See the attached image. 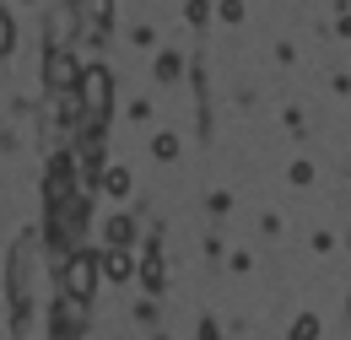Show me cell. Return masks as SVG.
<instances>
[{
    "label": "cell",
    "mask_w": 351,
    "mask_h": 340,
    "mask_svg": "<svg viewBox=\"0 0 351 340\" xmlns=\"http://www.w3.org/2000/svg\"><path fill=\"white\" fill-rule=\"evenodd\" d=\"M108 276L125 281V276H130V259H125V254H108Z\"/></svg>",
    "instance_id": "6"
},
{
    "label": "cell",
    "mask_w": 351,
    "mask_h": 340,
    "mask_svg": "<svg viewBox=\"0 0 351 340\" xmlns=\"http://www.w3.org/2000/svg\"><path fill=\"white\" fill-rule=\"evenodd\" d=\"M92 287H97V254H71L65 259V292L76 302H87Z\"/></svg>",
    "instance_id": "2"
},
{
    "label": "cell",
    "mask_w": 351,
    "mask_h": 340,
    "mask_svg": "<svg viewBox=\"0 0 351 340\" xmlns=\"http://www.w3.org/2000/svg\"><path fill=\"white\" fill-rule=\"evenodd\" d=\"M108 238H114V243H125V238H130V221H125V216H114V221H108Z\"/></svg>",
    "instance_id": "8"
},
{
    "label": "cell",
    "mask_w": 351,
    "mask_h": 340,
    "mask_svg": "<svg viewBox=\"0 0 351 340\" xmlns=\"http://www.w3.org/2000/svg\"><path fill=\"white\" fill-rule=\"evenodd\" d=\"M11 43H16V27H11V16L0 11V54H11Z\"/></svg>",
    "instance_id": "4"
},
{
    "label": "cell",
    "mask_w": 351,
    "mask_h": 340,
    "mask_svg": "<svg viewBox=\"0 0 351 340\" xmlns=\"http://www.w3.org/2000/svg\"><path fill=\"white\" fill-rule=\"evenodd\" d=\"M44 76H49V86H76V82H82V71H76V60H71L65 49H49Z\"/></svg>",
    "instance_id": "3"
},
{
    "label": "cell",
    "mask_w": 351,
    "mask_h": 340,
    "mask_svg": "<svg viewBox=\"0 0 351 340\" xmlns=\"http://www.w3.org/2000/svg\"><path fill=\"white\" fill-rule=\"evenodd\" d=\"M82 16H92V22H103V16H108V0H82Z\"/></svg>",
    "instance_id": "7"
},
{
    "label": "cell",
    "mask_w": 351,
    "mask_h": 340,
    "mask_svg": "<svg viewBox=\"0 0 351 340\" xmlns=\"http://www.w3.org/2000/svg\"><path fill=\"white\" fill-rule=\"evenodd\" d=\"M76 97H82V108H87V114H97V119H103V114H108V97H114V76H108L103 65H97V71H82Z\"/></svg>",
    "instance_id": "1"
},
{
    "label": "cell",
    "mask_w": 351,
    "mask_h": 340,
    "mask_svg": "<svg viewBox=\"0 0 351 340\" xmlns=\"http://www.w3.org/2000/svg\"><path fill=\"white\" fill-rule=\"evenodd\" d=\"M292 340H319V319H298V330H292Z\"/></svg>",
    "instance_id": "5"
}]
</instances>
